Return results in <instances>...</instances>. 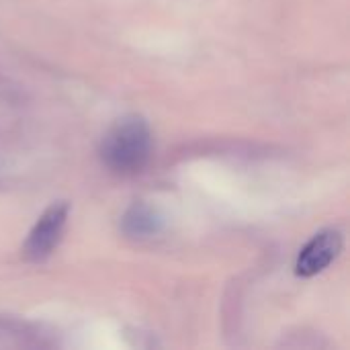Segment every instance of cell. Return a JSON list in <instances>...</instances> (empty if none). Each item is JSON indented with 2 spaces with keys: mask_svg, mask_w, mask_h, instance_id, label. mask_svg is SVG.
Wrapping results in <instances>:
<instances>
[{
  "mask_svg": "<svg viewBox=\"0 0 350 350\" xmlns=\"http://www.w3.org/2000/svg\"><path fill=\"white\" fill-rule=\"evenodd\" d=\"M119 228H121L123 236H127L131 240H150L164 232L166 219L158 207H154L146 201H137L131 207H127V211L121 217Z\"/></svg>",
  "mask_w": 350,
  "mask_h": 350,
  "instance_id": "277c9868",
  "label": "cell"
},
{
  "mask_svg": "<svg viewBox=\"0 0 350 350\" xmlns=\"http://www.w3.org/2000/svg\"><path fill=\"white\" fill-rule=\"evenodd\" d=\"M98 156L115 174L142 172L152 156V131L144 117L129 115L109 127L100 139Z\"/></svg>",
  "mask_w": 350,
  "mask_h": 350,
  "instance_id": "6da1fadb",
  "label": "cell"
},
{
  "mask_svg": "<svg viewBox=\"0 0 350 350\" xmlns=\"http://www.w3.org/2000/svg\"><path fill=\"white\" fill-rule=\"evenodd\" d=\"M345 236L336 228H326L312 236V240L299 250L295 260V275L310 279L326 271L342 252Z\"/></svg>",
  "mask_w": 350,
  "mask_h": 350,
  "instance_id": "3957f363",
  "label": "cell"
},
{
  "mask_svg": "<svg viewBox=\"0 0 350 350\" xmlns=\"http://www.w3.org/2000/svg\"><path fill=\"white\" fill-rule=\"evenodd\" d=\"M68 215H70V203L68 201H55L51 203L35 221V226L31 228L25 244H23V254L33 260V262H43L47 260L66 230L68 224Z\"/></svg>",
  "mask_w": 350,
  "mask_h": 350,
  "instance_id": "7a4b0ae2",
  "label": "cell"
}]
</instances>
